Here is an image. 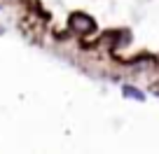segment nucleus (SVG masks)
Returning <instances> with one entry per match:
<instances>
[{
	"instance_id": "f257e3e1",
	"label": "nucleus",
	"mask_w": 159,
	"mask_h": 154,
	"mask_svg": "<svg viewBox=\"0 0 159 154\" xmlns=\"http://www.w3.org/2000/svg\"><path fill=\"white\" fill-rule=\"evenodd\" d=\"M68 28L77 35H89L96 30V21L89 14H84V12H73L68 16Z\"/></svg>"
},
{
	"instance_id": "f03ea898",
	"label": "nucleus",
	"mask_w": 159,
	"mask_h": 154,
	"mask_svg": "<svg viewBox=\"0 0 159 154\" xmlns=\"http://www.w3.org/2000/svg\"><path fill=\"white\" fill-rule=\"evenodd\" d=\"M124 96L126 98H136V100H145V94L143 91H138V89H134V86H124Z\"/></svg>"
}]
</instances>
